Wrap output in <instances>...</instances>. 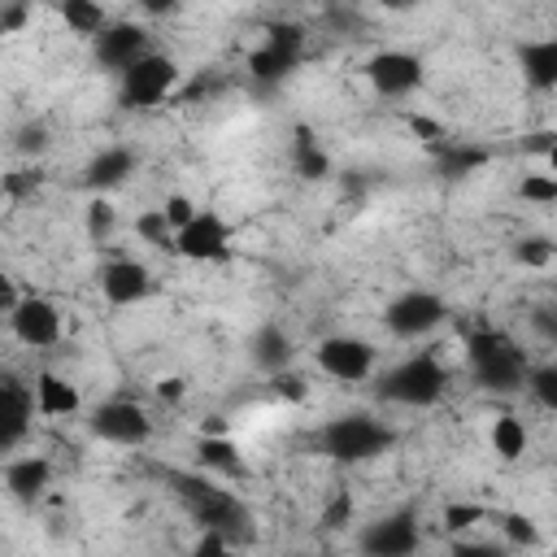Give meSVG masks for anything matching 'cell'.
<instances>
[{
  "label": "cell",
  "instance_id": "cell-1",
  "mask_svg": "<svg viewBox=\"0 0 557 557\" xmlns=\"http://www.w3.org/2000/svg\"><path fill=\"white\" fill-rule=\"evenodd\" d=\"M170 487L183 496V505L191 509V518L200 522V531H213L231 544L252 540V513L239 496H231L226 487H218L209 474H187V470H170Z\"/></svg>",
  "mask_w": 557,
  "mask_h": 557
},
{
  "label": "cell",
  "instance_id": "cell-2",
  "mask_svg": "<svg viewBox=\"0 0 557 557\" xmlns=\"http://www.w3.org/2000/svg\"><path fill=\"white\" fill-rule=\"evenodd\" d=\"M466 361L487 392H518L527 383V370H531L527 352L505 331H492V326H483L466 339Z\"/></svg>",
  "mask_w": 557,
  "mask_h": 557
},
{
  "label": "cell",
  "instance_id": "cell-3",
  "mask_svg": "<svg viewBox=\"0 0 557 557\" xmlns=\"http://www.w3.org/2000/svg\"><path fill=\"white\" fill-rule=\"evenodd\" d=\"M448 392V370L435 352H413L379 379V396L405 409H431Z\"/></svg>",
  "mask_w": 557,
  "mask_h": 557
},
{
  "label": "cell",
  "instance_id": "cell-4",
  "mask_svg": "<svg viewBox=\"0 0 557 557\" xmlns=\"http://www.w3.org/2000/svg\"><path fill=\"white\" fill-rule=\"evenodd\" d=\"M392 426H383L370 413H339L322 426V453L335 461H370L392 448Z\"/></svg>",
  "mask_w": 557,
  "mask_h": 557
},
{
  "label": "cell",
  "instance_id": "cell-5",
  "mask_svg": "<svg viewBox=\"0 0 557 557\" xmlns=\"http://www.w3.org/2000/svg\"><path fill=\"white\" fill-rule=\"evenodd\" d=\"M178 78H183V70H178L174 57H165V52H144L131 70L117 74V100H122L126 109H157L161 100L174 96Z\"/></svg>",
  "mask_w": 557,
  "mask_h": 557
},
{
  "label": "cell",
  "instance_id": "cell-6",
  "mask_svg": "<svg viewBox=\"0 0 557 557\" xmlns=\"http://www.w3.org/2000/svg\"><path fill=\"white\" fill-rule=\"evenodd\" d=\"M305 57V26L296 22H274L265 30V44L248 52V78L261 87H278Z\"/></svg>",
  "mask_w": 557,
  "mask_h": 557
},
{
  "label": "cell",
  "instance_id": "cell-7",
  "mask_svg": "<svg viewBox=\"0 0 557 557\" xmlns=\"http://www.w3.org/2000/svg\"><path fill=\"white\" fill-rule=\"evenodd\" d=\"M313 361H318V370H322L326 379H335V383H366V379L374 374L379 352H374V344L361 339V335H326V339L313 348Z\"/></svg>",
  "mask_w": 557,
  "mask_h": 557
},
{
  "label": "cell",
  "instance_id": "cell-8",
  "mask_svg": "<svg viewBox=\"0 0 557 557\" xmlns=\"http://www.w3.org/2000/svg\"><path fill=\"white\" fill-rule=\"evenodd\" d=\"M444 318H448L444 296L422 292V287L400 292V296H396V300L383 309V322H387V331H392L396 339H422V335H431V331H435Z\"/></svg>",
  "mask_w": 557,
  "mask_h": 557
},
{
  "label": "cell",
  "instance_id": "cell-9",
  "mask_svg": "<svg viewBox=\"0 0 557 557\" xmlns=\"http://www.w3.org/2000/svg\"><path fill=\"white\" fill-rule=\"evenodd\" d=\"M418 544H422V531H418V518L409 509L383 513V518L366 522L357 535L361 557H413Z\"/></svg>",
  "mask_w": 557,
  "mask_h": 557
},
{
  "label": "cell",
  "instance_id": "cell-10",
  "mask_svg": "<svg viewBox=\"0 0 557 557\" xmlns=\"http://www.w3.org/2000/svg\"><path fill=\"white\" fill-rule=\"evenodd\" d=\"M87 426H91L96 440L122 444V448H139L152 435V418L135 400H104V405H96L91 418H87Z\"/></svg>",
  "mask_w": 557,
  "mask_h": 557
},
{
  "label": "cell",
  "instance_id": "cell-11",
  "mask_svg": "<svg viewBox=\"0 0 557 557\" xmlns=\"http://www.w3.org/2000/svg\"><path fill=\"white\" fill-rule=\"evenodd\" d=\"M174 252L187 261H222L231 257V222L213 209H196V218L174 231Z\"/></svg>",
  "mask_w": 557,
  "mask_h": 557
},
{
  "label": "cell",
  "instance_id": "cell-12",
  "mask_svg": "<svg viewBox=\"0 0 557 557\" xmlns=\"http://www.w3.org/2000/svg\"><path fill=\"white\" fill-rule=\"evenodd\" d=\"M366 78H370V87H374L379 96L400 100V96H409V91L422 87V61H418L413 52L383 48V52H374V57L366 61Z\"/></svg>",
  "mask_w": 557,
  "mask_h": 557
},
{
  "label": "cell",
  "instance_id": "cell-13",
  "mask_svg": "<svg viewBox=\"0 0 557 557\" xmlns=\"http://www.w3.org/2000/svg\"><path fill=\"white\" fill-rule=\"evenodd\" d=\"M9 326L26 348H52L61 339V309L48 296H17V305L9 309Z\"/></svg>",
  "mask_w": 557,
  "mask_h": 557
},
{
  "label": "cell",
  "instance_id": "cell-14",
  "mask_svg": "<svg viewBox=\"0 0 557 557\" xmlns=\"http://www.w3.org/2000/svg\"><path fill=\"white\" fill-rule=\"evenodd\" d=\"M91 52H96V65L100 70H113V74H122V70H131L144 52H152L148 48V30L139 26V22H109L96 39H91Z\"/></svg>",
  "mask_w": 557,
  "mask_h": 557
},
{
  "label": "cell",
  "instance_id": "cell-15",
  "mask_svg": "<svg viewBox=\"0 0 557 557\" xmlns=\"http://www.w3.org/2000/svg\"><path fill=\"white\" fill-rule=\"evenodd\" d=\"M100 292L109 305L126 309V305H139L152 296V270L144 261H131V257H113L104 270H100Z\"/></svg>",
  "mask_w": 557,
  "mask_h": 557
},
{
  "label": "cell",
  "instance_id": "cell-16",
  "mask_svg": "<svg viewBox=\"0 0 557 557\" xmlns=\"http://www.w3.org/2000/svg\"><path fill=\"white\" fill-rule=\"evenodd\" d=\"M30 413H35L30 392L13 379H0V453L22 444V435L30 431Z\"/></svg>",
  "mask_w": 557,
  "mask_h": 557
},
{
  "label": "cell",
  "instance_id": "cell-17",
  "mask_svg": "<svg viewBox=\"0 0 557 557\" xmlns=\"http://www.w3.org/2000/svg\"><path fill=\"white\" fill-rule=\"evenodd\" d=\"M135 148H126V144H113V148H104V152H96L91 161H87V170H83V183L96 191V196H104V191H113V187H122L131 174H135Z\"/></svg>",
  "mask_w": 557,
  "mask_h": 557
},
{
  "label": "cell",
  "instance_id": "cell-18",
  "mask_svg": "<svg viewBox=\"0 0 557 557\" xmlns=\"http://www.w3.org/2000/svg\"><path fill=\"white\" fill-rule=\"evenodd\" d=\"M4 487H9V496L13 500H22V505H35L48 487H52V461L48 457H13L9 466H4Z\"/></svg>",
  "mask_w": 557,
  "mask_h": 557
},
{
  "label": "cell",
  "instance_id": "cell-19",
  "mask_svg": "<svg viewBox=\"0 0 557 557\" xmlns=\"http://www.w3.org/2000/svg\"><path fill=\"white\" fill-rule=\"evenodd\" d=\"M248 357H252V366H257V370L278 374V370H287V366H292L296 348H292V335H287L278 322H265V326H257V331H252V339H248Z\"/></svg>",
  "mask_w": 557,
  "mask_h": 557
},
{
  "label": "cell",
  "instance_id": "cell-20",
  "mask_svg": "<svg viewBox=\"0 0 557 557\" xmlns=\"http://www.w3.org/2000/svg\"><path fill=\"white\" fill-rule=\"evenodd\" d=\"M30 400H35V409H39L44 418H70V413H78V405H83V400H78V387H74L70 379L52 374V370L35 374Z\"/></svg>",
  "mask_w": 557,
  "mask_h": 557
},
{
  "label": "cell",
  "instance_id": "cell-21",
  "mask_svg": "<svg viewBox=\"0 0 557 557\" xmlns=\"http://www.w3.org/2000/svg\"><path fill=\"white\" fill-rule=\"evenodd\" d=\"M522 74L535 91H553L557 87V39H531L518 48Z\"/></svg>",
  "mask_w": 557,
  "mask_h": 557
},
{
  "label": "cell",
  "instance_id": "cell-22",
  "mask_svg": "<svg viewBox=\"0 0 557 557\" xmlns=\"http://www.w3.org/2000/svg\"><path fill=\"white\" fill-rule=\"evenodd\" d=\"M196 466L200 474H226V479H239L248 466L239 457V448L226 440V435H200L196 444Z\"/></svg>",
  "mask_w": 557,
  "mask_h": 557
},
{
  "label": "cell",
  "instance_id": "cell-23",
  "mask_svg": "<svg viewBox=\"0 0 557 557\" xmlns=\"http://www.w3.org/2000/svg\"><path fill=\"white\" fill-rule=\"evenodd\" d=\"M487 440H492V453L500 461H518L527 453V444H531V435H527L518 413H496V422L487 426Z\"/></svg>",
  "mask_w": 557,
  "mask_h": 557
},
{
  "label": "cell",
  "instance_id": "cell-24",
  "mask_svg": "<svg viewBox=\"0 0 557 557\" xmlns=\"http://www.w3.org/2000/svg\"><path fill=\"white\" fill-rule=\"evenodd\" d=\"M292 161H296V174L300 178H326L331 174V157H326V148L305 131V126H296V144H292Z\"/></svg>",
  "mask_w": 557,
  "mask_h": 557
},
{
  "label": "cell",
  "instance_id": "cell-25",
  "mask_svg": "<svg viewBox=\"0 0 557 557\" xmlns=\"http://www.w3.org/2000/svg\"><path fill=\"white\" fill-rule=\"evenodd\" d=\"M435 152H440V170L453 174V178L474 174V170L487 165V157H492L487 148H479V144H457V139H453V144H440Z\"/></svg>",
  "mask_w": 557,
  "mask_h": 557
},
{
  "label": "cell",
  "instance_id": "cell-26",
  "mask_svg": "<svg viewBox=\"0 0 557 557\" xmlns=\"http://www.w3.org/2000/svg\"><path fill=\"white\" fill-rule=\"evenodd\" d=\"M61 22H65L74 35H87V39H96V35L109 26V17H104V9H100L96 0H65V4H61Z\"/></svg>",
  "mask_w": 557,
  "mask_h": 557
},
{
  "label": "cell",
  "instance_id": "cell-27",
  "mask_svg": "<svg viewBox=\"0 0 557 557\" xmlns=\"http://www.w3.org/2000/svg\"><path fill=\"white\" fill-rule=\"evenodd\" d=\"M522 387L535 396V405H540V409H548V413L557 409V366H553V361H544V366H531Z\"/></svg>",
  "mask_w": 557,
  "mask_h": 557
},
{
  "label": "cell",
  "instance_id": "cell-28",
  "mask_svg": "<svg viewBox=\"0 0 557 557\" xmlns=\"http://www.w3.org/2000/svg\"><path fill=\"white\" fill-rule=\"evenodd\" d=\"M500 531H505V548H535L540 544V527L527 513H505Z\"/></svg>",
  "mask_w": 557,
  "mask_h": 557
},
{
  "label": "cell",
  "instance_id": "cell-29",
  "mask_svg": "<svg viewBox=\"0 0 557 557\" xmlns=\"http://www.w3.org/2000/svg\"><path fill=\"white\" fill-rule=\"evenodd\" d=\"M135 235H139L144 244H152V248H174V231L165 226L161 209H144V213L135 218Z\"/></svg>",
  "mask_w": 557,
  "mask_h": 557
},
{
  "label": "cell",
  "instance_id": "cell-30",
  "mask_svg": "<svg viewBox=\"0 0 557 557\" xmlns=\"http://www.w3.org/2000/svg\"><path fill=\"white\" fill-rule=\"evenodd\" d=\"M113 226H117V213H113V205H109L104 196H96V200L87 205V235H91L96 244H104V239L113 235Z\"/></svg>",
  "mask_w": 557,
  "mask_h": 557
},
{
  "label": "cell",
  "instance_id": "cell-31",
  "mask_svg": "<svg viewBox=\"0 0 557 557\" xmlns=\"http://www.w3.org/2000/svg\"><path fill=\"white\" fill-rule=\"evenodd\" d=\"M513 257H518L522 265H531V270H544V265L553 261V239H548V235H522L518 248H513Z\"/></svg>",
  "mask_w": 557,
  "mask_h": 557
},
{
  "label": "cell",
  "instance_id": "cell-32",
  "mask_svg": "<svg viewBox=\"0 0 557 557\" xmlns=\"http://www.w3.org/2000/svg\"><path fill=\"white\" fill-rule=\"evenodd\" d=\"M487 518V509L483 505H474V500H453L448 509H444V531L453 535V531H470L474 522H483Z\"/></svg>",
  "mask_w": 557,
  "mask_h": 557
},
{
  "label": "cell",
  "instance_id": "cell-33",
  "mask_svg": "<svg viewBox=\"0 0 557 557\" xmlns=\"http://www.w3.org/2000/svg\"><path fill=\"white\" fill-rule=\"evenodd\" d=\"M518 191H522V200H531V205H553V200H557V178H553V174H522Z\"/></svg>",
  "mask_w": 557,
  "mask_h": 557
},
{
  "label": "cell",
  "instance_id": "cell-34",
  "mask_svg": "<svg viewBox=\"0 0 557 557\" xmlns=\"http://www.w3.org/2000/svg\"><path fill=\"white\" fill-rule=\"evenodd\" d=\"M161 218H165V226H170V231H183V226L196 218V200H191V196H183V191H174V196H165Z\"/></svg>",
  "mask_w": 557,
  "mask_h": 557
},
{
  "label": "cell",
  "instance_id": "cell-35",
  "mask_svg": "<svg viewBox=\"0 0 557 557\" xmlns=\"http://www.w3.org/2000/svg\"><path fill=\"white\" fill-rule=\"evenodd\" d=\"M35 191H39V170H13L4 178V196H13V200H26Z\"/></svg>",
  "mask_w": 557,
  "mask_h": 557
},
{
  "label": "cell",
  "instance_id": "cell-36",
  "mask_svg": "<svg viewBox=\"0 0 557 557\" xmlns=\"http://www.w3.org/2000/svg\"><path fill=\"white\" fill-rule=\"evenodd\" d=\"M17 148H22V152H44V148H48V126H44V122H26V126L17 131Z\"/></svg>",
  "mask_w": 557,
  "mask_h": 557
},
{
  "label": "cell",
  "instance_id": "cell-37",
  "mask_svg": "<svg viewBox=\"0 0 557 557\" xmlns=\"http://www.w3.org/2000/svg\"><path fill=\"white\" fill-rule=\"evenodd\" d=\"M409 131H413V135H418V139H422V144H431V148H440V144H444V139H448V135H444V126H440V122H431V117H418V113H413V117H409Z\"/></svg>",
  "mask_w": 557,
  "mask_h": 557
},
{
  "label": "cell",
  "instance_id": "cell-38",
  "mask_svg": "<svg viewBox=\"0 0 557 557\" xmlns=\"http://www.w3.org/2000/svg\"><path fill=\"white\" fill-rule=\"evenodd\" d=\"M348 518H352V496H348V492H339V496L326 505V513H322V527H331V531H335V527H344Z\"/></svg>",
  "mask_w": 557,
  "mask_h": 557
},
{
  "label": "cell",
  "instance_id": "cell-39",
  "mask_svg": "<svg viewBox=\"0 0 557 557\" xmlns=\"http://www.w3.org/2000/svg\"><path fill=\"white\" fill-rule=\"evenodd\" d=\"M270 379H274V392H278V396H287V400H305V379H300V374L278 370V374H270Z\"/></svg>",
  "mask_w": 557,
  "mask_h": 557
},
{
  "label": "cell",
  "instance_id": "cell-40",
  "mask_svg": "<svg viewBox=\"0 0 557 557\" xmlns=\"http://www.w3.org/2000/svg\"><path fill=\"white\" fill-rule=\"evenodd\" d=\"M226 553H231V540H222L213 531H200V540L191 548V557H226Z\"/></svg>",
  "mask_w": 557,
  "mask_h": 557
},
{
  "label": "cell",
  "instance_id": "cell-41",
  "mask_svg": "<svg viewBox=\"0 0 557 557\" xmlns=\"http://www.w3.org/2000/svg\"><path fill=\"white\" fill-rule=\"evenodd\" d=\"M448 557H505V544H487V540H470V544H453Z\"/></svg>",
  "mask_w": 557,
  "mask_h": 557
},
{
  "label": "cell",
  "instance_id": "cell-42",
  "mask_svg": "<svg viewBox=\"0 0 557 557\" xmlns=\"http://www.w3.org/2000/svg\"><path fill=\"white\" fill-rule=\"evenodd\" d=\"M26 17H30V9H26V4H4V9H0V35L22 30V26H26Z\"/></svg>",
  "mask_w": 557,
  "mask_h": 557
},
{
  "label": "cell",
  "instance_id": "cell-43",
  "mask_svg": "<svg viewBox=\"0 0 557 557\" xmlns=\"http://www.w3.org/2000/svg\"><path fill=\"white\" fill-rule=\"evenodd\" d=\"M553 139H557L553 131H535V135H527V144H522V148H527V152H540V157H548V152H553Z\"/></svg>",
  "mask_w": 557,
  "mask_h": 557
},
{
  "label": "cell",
  "instance_id": "cell-44",
  "mask_svg": "<svg viewBox=\"0 0 557 557\" xmlns=\"http://www.w3.org/2000/svg\"><path fill=\"white\" fill-rule=\"evenodd\" d=\"M183 392H187L183 379H161V383H157V396H161V400H183Z\"/></svg>",
  "mask_w": 557,
  "mask_h": 557
},
{
  "label": "cell",
  "instance_id": "cell-45",
  "mask_svg": "<svg viewBox=\"0 0 557 557\" xmlns=\"http://www.w3.org/2000/svg\"><path fill=\"white\" fill-rule=\"evenodd\" d=\"M13 305H17V287H13L9 274H0V313H9Z\"/></svg>",
  "mask_w": 557,
  "mask_h": 557
},
{
  "label": "cell",
  "instance_id": "cell-46",
  "mask_svg": "<svg viewBox=\"0 0 557 557\" xmlns=\"http://www.w3.org/2000/svg\"><path fill=\"white\" fill-rule=\"evenodd\" d=\"M144 13H157V17H161V13H178V4H170V0H148Z\"/></svg>",
  "mask_w": 557,
  "mask_h": 557
}]
</instances>
